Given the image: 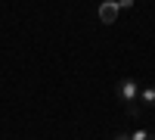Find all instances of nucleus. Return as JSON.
<instances>
[{
    "mask_svg": "<svg viewBox=\"0 0 155 140\" xmlns=\"http://www.w3.org/2000/svg\"><path fill=\"white\" fill-rule=\"evenodd\" d=\"M115 94H118V100H121L124 106H134L137 97H140V84H137V78H130V75L118 78V84H115Z\"/></svg>",
    "mask_w": 155,
    "mask_h": 140,
    "instance_id": "1",
    "label": "nucleus"
},
{
    "mask_svg": "<svg viewBox=\"0 0 155 140\" xmlns=\"http://www.w3.org/2000/svg\"><path fill=\"white\" fill-rule=\"evenodd\" d=\"M115 3H118V9H130V6H134V0H115Z\"/></svg>",
    "mask_w": 155,
    "mask_h": 140,
    "instance_id": "6",
    "label": "nucleus"
},
{
    "mask_svg": "<svg viewBox=\"0 0 155 140\" xmlns=\"http://www.w3.org/2000/svg\"><path fill=\"white\" fill-rule=\"evenodd\" d=\"M140 103L143 106H155V87H140Z\"/></svg>",
    "mask_w": 155,
    "mask_h": 140,
    "instance_id": "3",
    "label": "nucleus"
},
{
    "mask_svg": "<svg viewBox=\"0 0 155 140\" xmlns=\"http://www.w3.org/2000/svg\"><path fill=\"white\" fill-rule=\"evenodd\" d=\"M127 137H130V140H155V134H149V131H134Z\"/></svg>",
    "mask_w": 155,
    "mask_h": 140,
    "instance_id": "4",
    "label": "nucleus"
},
{
    "mask_svg": "<svg viewBox=\"0 0 155 140\" xmlns=\"http://www.w3.org/2000/svg\"><path fill=\"white\" fill-rule=\"evenodd\" d=\"M127 115H130V118H140V106H137V103L127 106Z\"/></svg>",
    "mask_w": 155,
    "mask_h": 140,
    "instance_id": "5",
    "label": "nucleus"
},
{
    "mask_svg": "<svg viewBox=\"0 0 155 140\" xmlns=\"http://www.w3.org/2000/svg\"><path fill=\"white\" fill-rule=\"evenodd\" d=\"M99 22H102V25L118 22V3H115V0H109V3H102V6H99Z\"/></svg>",
    "mask_w": 155,
    "mask_h": 140,
    "instance_id": "2",
    "label": "nucleus"
},
{
    "mask_svg": "<svg viewBox=\"0 0 155 140\" xmlns=\"http://www.w3.org/2000/svg\"><path fill=\"white\" fill-rule=\"evenodd\" d=\"M109 140H130L127 134H115V137H109Z\"/></svg>",
    "mask_w": 155,
    "mask_h": 140,
    "instance_id": "7",
    "label": "nucleus"
}]
</instances>
